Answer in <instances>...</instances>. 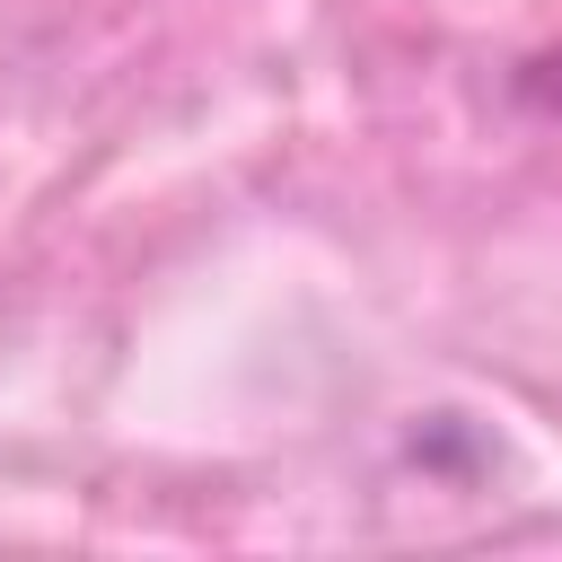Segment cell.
Wrapping results in <instances>:
<instances>
[]
</instances>
